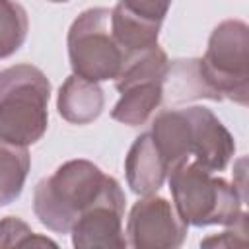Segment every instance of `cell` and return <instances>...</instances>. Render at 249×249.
I'll return each mask as SVG.
<instances>
[{
  "label": "cell",
  "mask_w": 249,
  "mask_h": 249,
  "mask_svg": "<svg viewBox=\"0 0 249 249\" xmlns=\"http://www.w3.org/2000/svg\"><path fill=\"white\" fill-rule=\"evenodd\" d=\"M202 247H231V245H239L245 247L247 245V216L245 212L239 214V218L231 224V230L224 231L220 237H208L204 241H200Z\"/></svg>",
  "instance_id": "cell-18"
},
{
  "label": "cell",
  "mask_w": 249,
  "mask_h": 249,
  "mask_svg": "<svg viewBox=\"0 0 249 249\" xmlns=\"http://www.w3.org/2000/svg\"><path fill=\"white\" fill-rule=\"evenodd\" d=\"M185 117V144L189 160L210 171H222L233 156L235 142L218 117L204 107L181 109Z\"/></svg>",
  "instance_id": "cell-8"
},
{
  "label": "cell",
  "mask_w": 249,
  "mask_h": 249,
  "mask_svg": "<svg viewBox=\"0 0 249 249\" xmlns=\"http://www.w3.org/2000/svg\"><path fill=\"white\" fill-rule=\"evenodd\" d=\"M124 171L126 181L136 195H152L163 185L167 177V165L160 156L150 132L140 134L130 146Z\"/></svg>",
  "instance_id": "cell-9"
},
{
  "label": "cell",
  "mask_w": 249,
  "mask_h": 249,
  "mask_svg": "<svg viewBox=\"0 0 249 249\" xmlns=\"http://www.w3.org/2000/svg\"><path fill=\"white\" fill-rule=\"evenodd\" d=\"M200 70L220 99L249 101V29L239 19L222 21L208 39Z\"/></svg>",
  "instance_id": "cell-4"
},
{
  "label": "cell",
  "mask_w": 249,
  "mask_h": 249,
  "mask_svg": "<svg viewBox=\"0 0 249 249\" xmlns=\"http://www.w3.org/2000/svg\"><path fill=\"white\" fill-rule=\"evenodd\" d=\"M105 97L97 82H89L72 74L60 86L58 113L72 124H88L95 121L103 109Z\"/></svg>",
  "instance_id": "cell-11"
},
{
  "label": "cell",
  "mask_w": 249,
  "mask_h": 249,
  "mask_svg": "<svg viewBox=\"0 0 249 249\" xmlns=\"http://www.w3.org/2000/svg\"><path fill=\"white\" fill-rule=\"evenodd\" d=\"M121 99L111 111V117L128 126L144 124L150 115L163 101V91L160 82H144L130 86L121 91Z\"/></svg>",
  "instance_id": "cell-12"
},
{
  "label": "cell",
  "mask_w": 249,
  "mask_h": 249,
  "mask_svg": "<svg viewBox=\"0 0 249 249\" xmlns=\"http://www.w3.org/2000/svg\"><path fill=\"white\" fill-rule=\"evenodd\" d=\"M51 2H68V0H51Z\"/></svg>",
  "instance_id": "cell-19"
},
{
  "label": "cell",
  "mask_w": 249,
  "mask_h": 249,
  "mask_svg": "<svg viewBox=\"0 0 249 249\" xmlns=\"http://www.w3.org/2000/svg\"><path fill=\"white\" fill-rule=\"evenodd\" d=\"M68 56L80 78L89 82L117 78L126 54L113 37L109 8H89L74 19L68 31Z\"/></svg>",
  "instance_id": "cell-5"
},
{
  "label": "cell",
  "mask_w": 249,
  "mask_h": 249,
  "mask_svg": "<svg viewBox=\"0 0 249 249\" xmlns=\"http://www.w3.org/2000/svg\"><path fill=\"white\" fill-rule=\"evenodd\" d=\"M109 175L88 160H70L41 179L33 193V210L43 226L70 233L74 222L103 189Z\"/></svg>",
  "instance_id": "cell-3"
},
{
  "label": "cell",
  "mask_w": 249,
  "mask_h": 249,
  "mask_svg": "<svg viewBox=\"0 0 249 249\" xmlns=\"http://www.w3.org/2000/svg\"><path fill=\"white\" fill-rule=\"evenodd\" d=\"M128 243L136 249H173L187 235V224L177 210L161 196H146L138 200L126 224Z\"/></svg>",
  "instance_id": "cell-7"
},
{
  "label": "cell",
  "mask_w": 249,
  "mask_h": 249,
  "mask_svg": "<svg viewBox=\"0 0 249 249\" xmlns=\"http://www.w3.org/2000/svg\"><path fill=\"white\" fill-rule=\"evenodd\" d=\"M51 84L31 64H16L0 72V140L29 146L47 130Z\"/></svg>",
  "instance_id": "cell-2"
},
{
  "label": "cell",
  "mask_w": 249,
  "mask_h": 249,
  "mask_svg": "<svg viewBox=\"0 0 249 249\" xmlns=\"http://www.w3.org/2000/svg\"><path fill=\"white\" fill-rule=\"evenodd\" d=\"M56 247L49 237L35 233L25 222L14 216H6L0 222V249L2 247Z\"/></svg>",
  "instance_id": "cell-16"
},
{
  "label": "cell",
  "mask_w": 249,
  "mask_h": 249,
  "mask_svg": "<svg viewBox=\"0 0 249 249\" xmlns=\"http://www.w3.org/2000/svg\"><path fill=\"white\" fill-rule=\"evenodd\" d=\"M161 91L167 103H183L189 99L222 101L218 93L208 86L198 58H181L169 62L161 80Z\"/></svg>",
  "instance_id": "cell-10"
},
{
  "label": "cell",
  "mask_w": 249,
  "mask_h": 249,
  "mask_svg": "<svg viewBox=\"0 0 249 249\" xmlns=\"http://www.w3.org/2000/svg\"><path fill=\"white\" fill-rule=\"evenodd\" d=\"M167 64H169L167 54L158 45L144 49V51L128 53L123 60V66H121L117 78H115V88L119 91H123L130 86L144 84V82H160L161 84Z\"/></svg>",
  "instance_id": "cell-13"
},
{
  "label": "cell",
  "mask_w": 249,
  "mask_h": 249,
  "mask_svg": "<svg viewBox=\"0 0 249 249\" xmlns=\"http://www.w3.org/2000/svg\"><path fill=\"white\" fill-rule=\"evenodd\" d=\"M171 0H119L117 8H121L123 12L146 21V23H154L161 27V21L167 14Z\"/></svg>",
  "instance_id": "cell-17"
},
{
  "label": "cell",
  "mask_w": 249,
  "mask_h": 249,
  "mask_svg": "<svg viewBox=\"0 0 249 249\" xmlns=\"http://www.w3.org/2000/svg\"><path fill=\"white\" fill-rule=\"evenodd\" d=\"M27 14L16 0H0V58L12 56L27 37Z\"/></svg>",
  "instance_id": "cell-15"
},
{
  "label": "cell",
  "mask_w": 249,
  "mask_h": 249,
  "mask_svg": "<svg viewBox=\"0 0 249 249\" xmlns=\"http://www.w3.org/2000/svg\"><path fill=\"white\" fill-rule=\"evenodd\" d=\"M167 175L175 210L187 226H231L243 212L239 191L195 160L179 161Z\"/></svg>",
  "instance_id": "cell-1"
},
{
  "label": "cell",
  "mask_w": 249,
  "mask_h": 249,
  "mask_svg": "<svg viewBox=\"0 0 249 249\" xmlns=\"http://www.w3.org/2000/svg\"><path fill=\"white\" fill-rule=\"evenodd\" d=\"M123 214H124V193L121 185L107 177L97 198L82 210L74 222L70 233L74 247L80 249H121L126 245L123 231Z\"/></svg>",
  "instance_id": "cell-6"
},
{
  "label": "cell",
  "mask_w": 249,
  "mask_h": 249,
  "mask_svg": "<svg viewBox=\"0 0 249 249\" xmlns=\"http://www.w3.org/2000/svg\"><path fill=\"white\" fill-rule=\"evenodd\" d=\"M27 171L29 154L25 146L0 140V206L19 196Z\"/></svg>",
  "instance_id": "cell-14"
}]
</instances>
